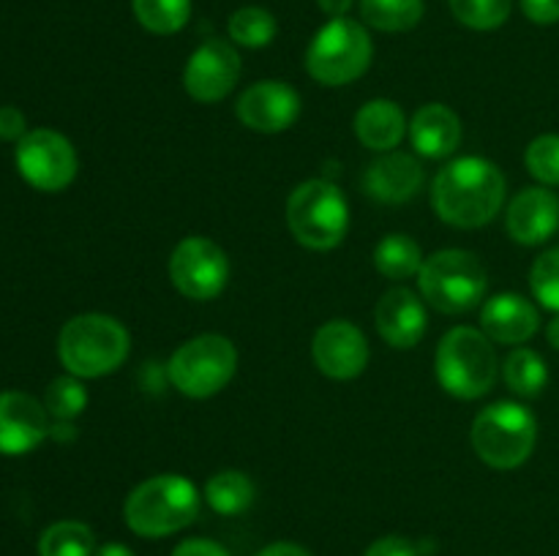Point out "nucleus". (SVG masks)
I'll return each mask as SVG.
<instances>
[{"mask_svg":"<svg viewBox=\"0 0 559 556\" xmlns=\"http://www.w3.org/2000/svg\"><path fill=\"white\" fill-rule=\"evenodd\" d=\"M506 202V174L497 164L480 156L448 161L431 185L437 216L459 229H478L495 221Z\"/></svg>","mask_w":559,"mask_h":556,"instance_id":"obj_1","label":"nucleus"},{"mask_svg":"<svg viewBox=\"0 0 559 556\" xmlns=\"http://www.w3.org/2000/svg\"><path fill=\"white\" fill-rule=\"evenodd\" d=\"M200 491L183 474H156L136 485L123 505V521L140 537H167L200 516Z\"/></svg>","mask_w":559,"mask_h":556,"instance_id":"obj_2","label":"nucleus"},{"mask_svg":"<svg viewBox=\"0 0 559 556\" xmlns=\"http://www.w3.org/2000/svg\"><path fill=\"white\" fill-rule=\"evenodd\" d=\"M131 336L115 316L80 314L63 325L58 336V358L71 376L98 379L126 363Z\"/></svg>","mask_w":559,"mask_h":556,"instance_id":"obj_3","label":"nucleus"},{"mask_svg":"<svg viewBox=\"0 0 559 556\" xmlns=\"http://www.w3.org/2000/svg\"><path fill=\"white\" fill-rule=\"evenodd\" d=\"M435 371L442 390L462 401L486 396L500 374L495 341L478 327H453L437 347Z\"/></svg>","mask_w":559,"mask_h":556,"instance_id":"obj_4","label":"nucleus"},{"mask_svg":"<svg viewBox=\"0 0 559 556\" xmlns=\"http://www.w3.org/2000/svg\"><path fill=\"white\" fill-rule=\"evenodd\" d=\"M469 439L480 461L491 469H516L533 456L538 423L522 403L497 401L475 414Z\"/></svg>","mask_w":559,"mask_h":556,"instance_id":"obj_5","label":"nucleus"},{"mask_svg":"<svg viewBox=\"0 0 559 556\" xmlns=\"http://www.w3.org/2000/svg\"><path fill=\"white\" fill-rule=\"evenodd\" d=\"M418 287L426 303L442 314H467L486 298L489 276L473 251L445 249L426 256Z\"/></svg>","mask_w":559,"mask_h":556,"instance_id":"obj_6","label":"nucleus"},{"mask_svg":"<svg viewBox=\"0 0 559 556\" xmlns=\"http://www.w3.org/2000/svg\"><path fill=\"white\" fill-rule=\"evenodd\" d=\"M374 58V44L360 22L331 20L322 25L306 49V71L314 82L328 87H342L360 80Z\"/></svg>","mask_w":559,"mask_h":556,"instance_id":"obj_7","label":"nucleus"},{"mask_svg":"<svg viewBox=\"0 0 559 556\" xmlns=\"http://www.w3.org/2000/svg\"><path fill=\"white\" fill-rule=\"evenodd\" d=\"M287 223L293 238L311 251H331L347 238L349 205L331 180H306L289 194Z\"/></svg>","mask_w":559,"mask_h":556,"instance_id":"obj_8","label":"nucleus"},{"mask_svg":"<svg viewBox=\"0 0 559 556\" xmlns=\"http://www.w3.org/2000/svg\"><path fill=\"white\" fill-rule=\"evenodd\" d=\"M167 371L175 390L189 398H211L224 390L238 371V349L227 336L202 333L175 349Z\"/></svg>","mask_w":559,"mask_h":556,"instance_id":"obj_9","label":"nucleus"},{"mask_svg":"<svg viewBox=\"0 0 559 556\" xmlns=\"http://www.w3.org/2000/svg\"><path fill=\"white\" fill-rule=\"evenodd\" d=\"M16 169L36 191H63L76 178V150L52 129H33L16 142Z\"/></svg>","mask_w":559,"mask_h":556,"instance_id":"obj_10","label":"nucleus"},{"mask_svg":"<svg viewBox=\"0 0 559 556\" xmlns=\"http://www.w3.org/2000/svg\"><path fill=\"white\" fill-rule=\"evenodd\" d=\"M169 281L189 300L218 298L229 281L227 254L213 240L191 234L169 256Z\"/></svg>","mask_w":559,"mask_h":556,"instance_id":"obj_11","label":"nucleus"},{"mask_svg":"<svg viewBox=\"0 0 559 556\" xmlns=\"http://www.w3.org/2000/svg\"><path fill=\"white\" fill-rule=\"evenodd\" d=\"M240 80V55L224 38H207L183 69V87L194 101L216 104L235 90Z\"/></svg>","mask_w":559,"mask_h":556,"instance_id":"obj_12","label":"nucleus"},{"mask_svg":"<svg viewBox=\"0 0 559 556\" xmlns=\"http://www.w3.org/2000/svg\"><path fill=\"white\" fill-rule=\"evenodd\" d=\"M311 358L320 374L347 382L364 374L369 365V341L353 322L331 319L314 333Z\"/></svg>","mask_w":559,"mask_h":556,"instance_id":"obj_13","label":"nucleus"},{"mask_svg":"<svg viewBox=\"0 0 559 556\" xmlns=\"http://www.w3.org/2000/svg\"><path fill=\"white\" fill-rule=\"evenodd\" d=\"M235 112L246 129L260 131V134H278L298 120L300 96L287 82L265 80L240 93Z\"/></svg>","mask_w":559,"mask_h":556,"instance_id":"obj_14","label":"nucleus"},{"mask_svg":"<svg viewBox=\"0 0 559 556\" xmlns=\"http://www.w3.org/2000/svg\"><path fill=\"white\" fill-rule=\"evenodd\" d=\"M49 412L27 392H0V456H25L49 436Z\"/></svg>","mask_w":559,"mask_h":556,"instance_id":"obj_15","label":"nucleus"},{"mask_svg":"<svg viewBox=\"0 0 559 556\" xmlns=\"http://www.w3.org/2000/svg\"><path fill=\"white\" fill-rule=\"evenodd\" d=\"M506 227L516 243L540 245L559 229V200L555 191L533 185L513 196L506 213Z\"/></svg>","mask_w":559,"mask_h":556,"instance_id":"obj_16","label":"nucleus"},{"mask_svg":"<svg viewBox=\"0 0 559 556\" xmlns=\"http://www.w3.org/2000/svg\"><path fill=\"white\" fill-rule=\"evenodd\" d=\"M377 330L382 341L393 349L418 347L426 333V309L424 300L413 289L393 287L380 298L374 311Z\"/></svg>","mask_w":559,"mask_h":556,"instance_id":"obj_17","label":"nucleus"},{"mask_svg":"<svg viewBox=\"0 0 559 556\" xmlns=\"http://www.w3.org/2000/svg\"><path fill=\"white\" fill-rule=\"evenodd\" d=\"M424 178V164L418 158L391 150L369 164L364 174V191L371 200L385 202V205H402L418 194Z\"/></svg>","mask_w":559,"mask_h":556,"instance_id":"obj_18","label":"nucleus"},{"mask_svg":"<svg viewBox=\"0 0 559 556\" xmlns=\"http://www.w3.org/2000/svg\"><path fill=\"white\" fill-rule=\"evenodd\" d=\"M538 309L516 292L495 294L480 309V330L495 343H524L538 333Z\"/></svg>","mask_w":559,"mask_h":556,"instance_id":"obj_19","label":"nucleus"},{"mask_svg":"<svg viewBox=\"0 0 559 556\" xmlns=\"http://www.w3.org/2000/svg\"><path fill=\"white\" fill-rule=\"evenodd\" d=\"M409 142L424 158H448L462 142V120L445 104H424L409 120Z\"/></svg>","mask_w":559,"mask_h":556,"instance_id":"obj_20","label":"nucleus"},{"mask_svg":"<svg viewBox=\"0 0 559 556\" xmlns=\"http://www.w3.org/2000/svg\"><path fill=\"white\" fill-rule=\"evenodd\" d=\"M409 123L402 107L391 98H371L355 114V134L369 150L391 153L402 145Z\"/></svg>","mask_w":559,"mask_h":556,"instance_id":"obj_21","label":"nucleus"},{"mask_svg":"<svg viewBox=\"0 0 559 556\" xmlns=\"http://www.w3.org/2000/svg\"><path fill=\"white\" fill-rule=\"evenodd\" d=\"M257 488L251 478L238 469H224L216 472L205 485V501L218 516H240L254 505Z\"/></svg>","mask_w":559,"mask_h":556,"instance_id":"obj_22","label":"nucleus"},{"mask_svg":"<svg viewBox=\"0 0 559 556\" xmlns=\"http://www.w3.org/2000/svg\"><path fill=\"white\" fill-rule=\"evenodd\" d=\"M360 20L382 33H407L424 20V0H358Z\"/></svg>","mask_w":559,"mask_h":556,"instance_id":"obj_23","label":"nucleus"},{"mask_svg":"<svg viewBox=\"0 0 559 556\" xmlns=\"http://www.w3.org/2000/svg\"><path fill=\"white\" fill-rule=\"evenodd\" d=\"M374 267L391 281H404V278L418 276L424 267V251L409 234L396 232L388 234L374 249Z\"/></svg>","mask_w":559,"mask_h":556,"instance_id":"obj_24","label":"nucleus"},{"mask_svg":"<svg viewBox=\"0 0 559 556\" xmlns=\"http://www.w3.org/2000/svg\"><path fill=\"white\" fill-rule=\"evenodd\" d=\"M502 379H506V385L516 396L535 398L544 392L546 382H549V368H546V360L538 352L522 347L513 349L506 358V363H502Z\"/></svg>","mask_w":559,"mask_h":556,"instance_id":"obj_25","label":"nucleus"},{"mask_svg":"<svg viewBox=\"0 0 559 556\" xmlns=\"http://www.w3.org/2000/svg\"><path fill=\"white\" fill-rule=\"evenodd\" d=\"M96 537L82 521H58L38 537V556H93Z\"/></svg>","mask_w":559,"mask_h":556,"instance_id":"obj_26","label":"nucleus"},{"mask_svg":"<svg viewBox=\"0 0 559 556\" xmlns=\"http://www.w3.org/2000/svg\"><path fill=\"white\" fill-rule=\"evenodd\" d=\"M131 5L140 25L156 36H173L191 20V0H131Z\"/></svg>","mask_w":559,"mask_h":556,"instance_id":"obj_27","label":"nucleus"},{"mask_svg":"<svg viewBox=\"0 0 559 556\" xmlns=\"http://www.w3.org/2000/svg\"><path fill=\"white\" fill-rule=\"evenodd\" d=\"M229 38H233L238 47H249V49H260L267 47V44L276 38V16L271 14L262 5H243V9L235 11L229 16Z\"/></svg>","mask_w":559,"mask_h":556,"instance_id":"obj_28","label":"nucleus"},{"mask_svg":"<svg viewBox=\"0 0 559 556\" xmlns=\"http://www.w3.org/2000/svg\"><path fill=\"white\" fill-rule=\"evenodd\" d=\"M44 407H47L49 418L66 420L71 423L74 418H80L87 407V390L80 382V376H58V379L49 382L47 396H44Z\"/></svg>","mask_w":559,"mask_h":556,"instance_id":"obj_29","label":"nucleus"},{"mask_svg":"<svg viewBox=\"0 0 559 556\" xmlns=\"http://www.w3.org/2000/svg\"><path fill=\"white\" fill-rule=\"evenodd\" d=\"M453 16L473 31H497L511 16L513 0H448Z\"/></svg>","mask_w":559,"mask_h":556,"instance_id":"obj_30","label":"nucleus"},{"mask_svg":"<svg viewBox=\"0 0 559 556\" xmlns=\"http://www.w3.org/2000/svg\"><path fill=\"white\" fill-rule=\"evenodd\" d=\"M530 287H533L535 300L544 309L559 314V249L546 251L533 262L530 270Z\"/></svg>","mask_w":559,"mask_h":556,"instance_id":"obj_31","label":"nucleus"},{"mask_svg":"<svg viewBox=\"0 0 559 556\" xmlns=\"http://www.w3.org/2000/svg\"><path fill=\"white\" fill-rule=\"evenodd\" d=\"M530 174L544 185H559V134L535 136L524 153Z\"/></svg>","mask_w":559,"mask_h":556,"instance_id":"obj_32","label":"nucleus"},{"mask_svg":"<svg viewBox=\"0 0 559 556\" xmlns=\"http://www.w3.org/2000/svg\"><path fill=\"white\" fill-rule=\"evenodd\" d=\"M364 556H418V548L407 537L388 534V537H380L377 543H371Z\"/></svg>","mask_w":559,"mask_h":556,"instance_id":"obj_33","label":"nucleus"},{"mask_svg":"<svg viewBox=\"0 0 559 556\" xmlns=\"http://www.w3.org/2000/svg\"><path fill=\"white\" fill-rule=\"evenodd\" d=\"M25 134H27L25 114H22L16 107H11V104L0 107V140L20 142Z\"/></svg>","mask_w":559,"mask_h":556,"instance_id":"obj_34","label":"nucleus"},{"mask_svg":"<svg viewBox=\"0 0 559 556\" xmlns=\"http://www.w3.org/2000/svg\"><path fill=\"white\" fill-rule=\"evenodd\" d=\"M522 11L535 25H555V22H559V0H522Z\"/></svg>","mask_w":559,"mask_h":556,"instance_id":"obj_35","label":"nucleus"},{"mask_svg":"<svg viewBox=\"0 0 559 556\" xmlns=\"http://www.w3.org/2000/svg\"><path fill=\"white\" fill-rule=\"evenodd\" d=\"M173 556H229V551L224 548V545H218L216 540L191 537L183 540V543L173 551Z\"/></svg>","mask_w":559,"mask_h":556,"instance_id":"obj_36","label":"nucleus"},{"mask_svg":"<svg viewBox=\"0 0 559 556\" xmlns=\"http://www.w3.org/2000/svg\"><path fill=\"white\" fill-rule=\"evenodd\" d=\"M254 556H311V554L306 548H300V545H295V543H273V545H267V548H262L260 554H254Z\"/></svg>","mask_w":559,"mask_h":556,"instance_id":"obj_37","label":"nucleus"},{"mask_svg":"<svg viewBox=\"0 0 559 556\" xmlns=\"http://www.w3.org/2000/svg\"><path fill=\"white\" fill-rule=\"evenodd\" d=\"M317 5H320L322 14H328L331 20H342V16H347V11L353 9V0H317Z\"/></svg>","mask_w":559,"mask_h":556,"instance_id":"obj_38","label":"nucleus"},{"mask_svg":"<svg viewBox=\"0 0 559 556\" xmlns=\"http://www.w3.org/2000/svg\"><path fill=\"white\" fill-rule=\"evenodd\" d=\"M93 556H134V551L126 548L123 543H107V545H98Z\"/></svg>","mask_w":559,"mask_h":556,"instance_id":"obj_39","label":"nucleus"},{"mask_svg":"<svg viewBox=\"0 0 559 556\" xmlns=\"http://www.w3.org/2000/svg\"><path fill=\"white\" fill-rule=\"evenodd\" d=\"M546 338H549L551 347L559 349V314L549 322V327H546Z\"/></svg>","mask_w":559,"mask_h":556,"instance_id":"obj_40","label":"nucleus"}]
</instances>
